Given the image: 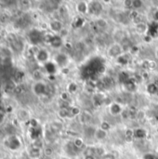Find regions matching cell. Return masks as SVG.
<instances>
[{
    "instance_id": "6da1fadb",
    "label": "cell",
    "mask_w": 158,
    "mask_h": 159,
    "mask_svg": "<svg viewBox=\"0 0 158 159\" xmlns=\"http://www.w3.org/2000/svg\"><path fill=\"white\" fill-rule=\"evenodd\" d=\"M124 54V50H123V47L122 44L119 43H115L113 42L109 45V47L107 48V55L109 58L112 59H118L121 55Z\"/></svg>"
},
{
    "instance_id": "7a4b0ae2",
    "label": "cell",
    "mask_w": 158,
    "mask_h": 159,
    "mask_svg": "<svg viewBox=\"0 0 158 159\" xmlns=\"http://www.w3.org/2000/svg\"><path fill=\"white\" fill-rule=\"evenodd\" d=\"M4 144L8 149L12 151H17L21 147V140L17 135H9L4 141Z\"/></svg>"
},
{
    "instance_id": "3957f363",
    "label": "cell",
    "mask_w": 158,
    "mask_h": 159,
    "mask_svg": "<svg viewBox=\"0 0 158 159\" xmlns=\"http://www.w3.org/2000/svg\"><path fill=\"white\" fill-rule=\"evenodd\" d=\"M32 90L35 96L43 97L45 95H47V85L42 80L35 81L32 86Z\"/></svg>"
},
{
    "instance_id": "277c9868",
    "label": "cell",
    "mask_w": 158,
    "mask_h": 159,
    "mask_svg": "<svg viewBox=\"0 0 158 159\" xmlns=\"http://www.w3.org/2000/svg\"><path fill=\"white\" fill-rule=\"evenodd\" d=\"M49 58H50L49 52L45 48H39V50L34 56L36 62L42 65H46L47 62H49Z\"/></svg>"
},
{
    "instance_id": "5b68a950",
    "label": "cell",
    "mask_w": 158,
    "mask_h": 159,
    "mask_svg": "<svg viewBox=\"0 0 158 159\" xmlns=\"http://www.w3.org/2000/svg\"><path fill=\"white\" fill-rule=\"evenodd\" d=\"M48 27H49V30L51 31V33L54 34H59L61 33V31L64 28L63 22L58 19L51 20L48 23Z\"/></svg>"
},
{
    "instance_id": "8992f818",
    "label": "cell",
    "mask_w": 158,
    "mask_h": 159,
    "mask_svg": "<svg viewBox=\"0 0 158 159\" xmlns=\"http://www.w3.org/2000/svg\"><path fill=\"white\" fill-rule=\"evenodd\" d=\"M108 111H109V114L112 116H121L122 112L124 111L122 105L116 102H113L110 103L109 107H108Z\"/></svg>"
},
{
    "instance_id": "52a82bcc",
    "label": "cell",
    "mask_w": 158,
    "mask_h": 159,
    "mask_svg": "<svg viewBox=\"0 0 158 159\" xmlns=\"http://www.w3.org/2000/svg\"><path fill=\"white\" fill-rule=\"evenodd\" d=\"M43 37H44V34L36 29L32 30L29 33V38H30V41L32 42L33 46H37L38 43L42 42Z\"/></svg>"
},
{
    "instance_id": "ba28073f",
    "label": "cell",
    "mask_w": 158,
    "mask_h": 159,
    "mask_svg": "<svg viewBox=\"0 0 158 159\" xmlns=\"http://www.w3.org/2000/svg\"><path fill=\"white\" fill-rule=\"evenodd\" d=\"M89 4V10L88 13L92 15H98L103 10V5L99 1H91L88 2Z\"/></svg>"
},
{
    "instance_id": "9c48e42d",
    "label": "cell",
    "mask_w": 158,
    "mask_h": 159,
    "mask_svg": "<svg viewBox=\"0 0 158 159\" xmlns=\"http://www.w3.org/2000/svg\"><path fill=\"white\" fill-rule=\"evenodd\" d=\"M75 10L81 15H86L89 10V4L87 1H79L75 4Z\"/></svg>"
},
{
    "instance_id": "30bf717a",
    "label": "cell",
    "mask_w": 158,
    "mask_h": 159,
    "mask_svg": "<svg viewBox=\"0 0 158 159\" xmlns=\"http://www.w3.org/2000/svg\"><path fill=\"white\" fill-rule=\"evenodd\" d=\"M28 156L29 157L32 159H40L41 157L43 156V149L31 146L30 149L28 150Z\"/></svg>"
},
{
    "instance_id": "8fae6325",
    "label": "cell",
    "mask_w": 158,
    "mask_h": 159,
    "mask_svg": "<svg viewBox=\"0 0 158 159\" xmlns=\"http://www.w3.org/2000/svg\"><path fill=\"white\" fill-rule=\"evenodd\" d=\"M135 31L137 34H139L141 35H145V34H147V33L149 31V26L146 22L142 21V22L135 24Z\"/></svg>"
},
{
    "instance_id": "7c38bea8",
    "label": "cell",
    "mask_w": 158,
    "mask_h": 159,
    "mask_svg": "<svg viewBox=\"0 0 158 159\" xmlns=\"http://www.w3.org/2000/svg\"><path fill=\"white\" fill-rule=\"evenodd\" d=\"M92 119V115L89 111H82V114L78 116V120L82 125H88Z\"/></svg>"
},
{
    "instance_id": "4fadbf2b",
    "label": "cell",
    "mask_w": 158,
    "mask_h": 159,
    "mask_svg": "<svg viewBox=\"0 0 158 159\" xmlns=\"http://www.w3.org/2000/svg\"><path fill=\"white\" fill-rule=\"evenodd\" d=\"M62 45H63V39L59 34H54V36L52 37L49 43V46L55 49H59L62 47Z\"/></svg>"
},
{
    "instance_id": "5bb4252c",
    "label": "cell",
    "mask_w": 158,
    "mask_h": 159,
    "mask_svg": "<svg viewBox=\"0 0 158 159\" xmlns=\"http://www.w3.org/2000/svg\"><path fill=\"white\" fill-rule=\"evenodd\" d=\"M17 87H18V86H17V84H16V82H15L14 80H8V81H7V82L4 84L3 89H4V91H5L6 93L11 94L12 92H14V91L16 90Z\"/></svg>"
},
{
    "instance_id": "9a60e30c",
    "label": "cell",
    "mask_w": 158,
    "mask_h": 159,
    "mask_svg": "<svg viewBox=\"0 0 158 159\" xmlns=\"http://www.w3.org/2000/svg\"><path fill=\"white\" fill-rule=\"evenodd\" d=\"M93 137L97 141H104L108 137V132L105 131V130H103L101 128H97V129H95Z\"/></svg>"
},
{
    "instance_id": "2e32d148",
    "label": "cell",
    "mask_w": 158,
    "mask_h": 159,
    "mask_svg": "<svg viewBox=\"0 0 158 159\" xmlns=\"http://www.w3.org/2000/svg\"><path fill=\"white\" fill-rule=\"evenodd\" d=\"M17 118L20 122H27L30 120V113L26 109H20L17 114Z\"/></svg>"
},
{
    "instance_id": "e0dca14e",
    "label": "cell",
    "mask_w": 158,
    "mask_h": 159,
    "mask_svg": "<svg viewBox=\"0 0 158 159\" xmlns=\"http://www.w3.org/2000/svg\"><path fill=\"white\" fill-rule=\"evenodd\" d=\"M95 26L99 29V30H102V31H105L108 26H109V22L106 19H103V18H98L96 20H95Z\"/></svg>"
},
{
    "instance_id": "ac0fdd59",
    "label": "cell",
    "mask_w": 158,
    "mask_h": 159,
    "mask_svg": "<svg viewBox=\"0 0 158 159\" xmlns=\"http://www.w3.org/2000/svg\"><path fill=\"white\" fill-rule=\"evenodd\" d=\"M49 129L52 133H57L63 129V124L61 121H53L49 125Z\"/></svg>"
},
{
    "instance_id": "d6986e66",
    "label": "cell",
    "mask_w": 158,
    "mask_h": 159,
    "mask_svg": "<svg viewBox=\"0 0 158 159\" xmlns=\"http://www.w3.org/2000/svg\"><path fill=\"white\" fill-rule=\"evenodd\" d=\"M147 136V131L146 129H142V128H138L136 129H134V139L137 140H142Z\"/></svg>"
},
{
    "instance_id": "ffe728a7",
    "label": "cell",
    "mask_w": 158,
    "mask_h": 159,
    "mask_svg": "<svg viewBox=\"0 0 158 159\" xmlns=\"http://www.w3.org/2000/svg\"><path fill=\"white\" fill-rule=\"evenodd\" d=\"M73 144L77 151H81L85 147V143L82 138H74L73 141Z\"/></svg>"
},
{
    "instance_id": "44dd1931",
    "label": "cell",
    "mask_w": 158,
    "mask_h": 159,
    "mask_svg": "<svg viewBox=\"0 0 158 159\" xmlns=\"http://www.w3.org/2000/svg\"><path fill=\"white\" fill-rule=\"evenodd\" d=\"M146 91L147 93L151 94V95H155L156 94L158 91V86L156 85V83H149L146 87Z\"/></svg>"
},
{
    "instance_id": "7402d4cb",
    "label": "cell",
    "mask_w": 158,
    "mask_h": 159,
    "mask_svg": "<svg viewBox=\"0 0 158 159\" xmlns=\"http://www.w3.org/2000/svg\"><path fill=\"white\" fill-rule=\"evenodd\" d=\"M54 155V149L51 146H45L43 148V156L47 158L52 157Z\"/></svg>"
},
{
    "instance_id": "603a6c76",
    "label": "cell",
    "mask_w": 158,
    "mask_h": 159,
    "mask_svg": "<svg viewBox=\"0 0 158 159\" xmlns=\"http://www.w3.org/2000/svg\"><path fill=\"white\" fill-rule=\"evenodd\" d=\"M70 111L69 109H66V108H60L59 111H58V116L61 119H65V118H68L70 116Z\"/></svg>"
},
{
    "instance_id": "cb8c5ba5",
    "label": "cell",
    "mask_w": 158,
    "mask_h": 159,
    "mask_svg": "<svg viewBox=\"0 0 158 159\" xmlns=\"http://www.w3.org/2000/svg\"><path fill=\"white\" fill-rule=\"evenodd\" d=\"M84 157L85 156H94L96 157V147L94 146H87L84 149Z\"/></svg>"
},
{
    "instance_id": "d4e9b609",
    "label": "cell",
    "mask_w": 158,
    "mask_h": 159,
    "mask_svg": "<svg viewBox=\"0 0 158 159\" xmlns=\"http://www.w3.org/2000/svg\"><path fill=\"white\" fill-rule=\"evenodd\" d=\"M69 111H70V115L73 116H79L81 114H82V111L79 107L77 106H72L69 108Z\"/></svg>"
},
{
    "instance_id": "484cf974",
    "label": "cell",
    "mask_w": 158,
    "mask_h": 159,
    "mask_svg": "<svg viewBox=\"0 0 158 159\" xmlns=\"http://www.w3.org/2000/svg\"><path fill=\"white\" fill-rule=\"evenodd\" d=\"M125 138L127 141H132L134 139V129H127L125 130Z\"/></svg>"
},
{
    "instance_id": "4316f807",
    "label": "cell",
    "mask_w": 158,
    "mask_h": 159,
    "mask_svg": "<svg viewBox=\"0 0 158 159\" xmlns=\"http://www.w3.org/2000/svg\"><path fill=\"white\" fill-rule=\"evenodd\" d=\"M78 87L75 83H70L67 87V92L69 94H74L76 90H77Z\"/></svg>"
},
{
    "instance_id": "83f0119b",
    "label": "cell",
    "mask_w": 158,
    "mask_h": 159,
    "mask_svg": "<svg viewBox=\"0 0 158 159\" xmlns=\"http://www.w3.org/2000/svg\"><path fill=\"white\" fill-rule=\"evenodd\" d=\"M143 7V2L141 0H132V8L139 9Z\"/></svg>"
},
{
    "instance_id": "f1b7e54d",
    "label": "cell",
    "mask_w": 158,
    "mask_h": 159,
    "mask_svg": "<svg viewBox=\"0 0 158 159\" xmlns=\"http://www.w3.org/2000/svg\"><path fill=\"white\" fill-rule=\"evenodd\" d=\"M100 128L101 129H102L103 130H105V131H109L110 129H111V128H112V126H111V124L109 123V122H107V121H102L101 122V126H100Z\"/></svg>"
},
{
    "instance_id": "f546056e",
    "label": "cell",
    "mask_w": 158,
    "mask_h": 159,
    "mask_svg": "<svg viewBox=\"0 0 158 159\" xmlns=\"http://www.w3.org/2000/svg\"><path fill=\"white\" fill-rule=\"evenodd\" d=\"M106 153H107V152L105 151V149H104L103 147H102V146H98V147H96V157L98 156V157L101 158V157H103Z\"/></svg>"
},
{
    "instance_id": "4dcf8cb0",
    "label": "cell",
    "mask_w": 158,
    "mask_h": 159,
    "mask_svg": "<svg viewBox=\"0 0 158 159\" xmlns=\"http://www.w3.org/2000/svg\"><path fill=\"white\" fill-rule=\"evenodd\" d=\"M70 95H71V94H69L67 91H65V92H62V93L61 94V101H63V102H68V101H69V99H70Z\"/></svg>"
},
{
    "instance_id": "1f68e13d",
    "label": "cell",
    "mask_w": 158,
    "mask_h": 159,
    "mask_svg": "<svg viewBox=\"0 0 158 159\" xmlns=\"http://www.w3.org/2000/svg\"><path fill=\"white\" fill-rule=\"evenodd\" d=\"M121 118L122 119H129V109H124V111L121 114Z\"/></svg>"
},
{
    "instance_id": "d6a6232c",
    "label": "cell",
    "mask_w": 158,
    "mask_h": 159,
    "mask_svg": "<svg viewBox=\"0 0 158 159\" xmlns=\"http://www.w3.org/2000/svg\"><path fill=\"white\" fill-rule=\"evenodd\" d=\"M100 159H116V157L113 153H106L103 157H102Z\"/></svg>"
},
{
    "instance_id": "836d02e7",
    "label": "cell",
    "mask_w": 158,
    "mask_h": 159,
    "mask_svg": "<svg viewBox=\"0 0 158 159\" xmlns=\"http://www.w3.org/2000/svg\"><path fill=\"white\" fill-rule=\"evenodd\" d=\"M68 34H69V31H68V30H67V29H66L65 27H64V28H63V29H62V30L61 31V33L59 34V35H60V36H61V37L62 39H63L64 37H66V36H67Z\"/></svg>"
},
{
    "instance_id": "e575fe53",
    "label": "cell",
    "mask_w": 158,
    "mask_h": 159,
    "mask_svg": "<svg viewBox=\"0 0 158 159\" xmlns=\"http://www.w3.org/2000/svg\"><path fill=\"white\" fill-rule=\"evenodd\" d=\"M6 121V113L2 110H0V126L3 125Z\"/></svg>"
},
{
    "instance_id": "d590c367",
    "label": "cell",
    "mask_w": 158,
    "mask_h": 159,
    "mask_svg": "<svg viewBox=\"0 0 158 159\" xmlns=\"http://www.w3.org/2000/svg\"><path fill=\"white\" fill-rule=\"evenodd\" d=\"M157 66L156 62L154 61H148V69L150 70H153V69H156Z\"/></svg>"
},
{
    "instance_id": "8d00e7d4",
    "label": "cell",
    "mask_w": 158,
    "mask_h": 159,
    "mask_svg": "<svg viewBox=\"0 0 158 159\" xmlns=\"http://www.w3.org/2000/svg\"><path fill=\"white\" fill-rule=\"evenodd\" d=\"M144 117H145V113L142 112V111H138V114H137V120L142 121Z\"/></svg>"
},
{
    "instance_id": "74e56055",
    "label": "cell",
    "mask_w": 158,
    "mask_h": 159,
    "mask_svg": "<svg viewBox=\"0 0 158 159\" xmlns=\"http://www.w3.org/2000/svg\"><path fill=\"white\" fill-rule=\"evenodd\" d=\"M124 4H125V7H128V8H132V0H126L124 1Z\"/></svg>"
},
{
    "instance_id": "f35d334b",
    "label": "cell",
    "mask_w": 158,
    "mask_h": 159,
    "mask_svg": "<svg viewBox=\"0 0 158 159\" xmlns=\"http://www.w3.org/2000/svg\"><path fill=\"white\" fill-rule=\"evenodd\" d=\"M143 40H144V42L149 43L152 40V36L150 34H145V35H143Z\"/></svg>"
},
{
    "instance_id": "ab89813d",
    "label": "cell",
    "mask_w": 158,
    "mask_h": 159,
    "mask_svg": "<svg viewBox=\"0 0 158 159\" xmlns=\"http://www.w3.org/2000/svg\"><path fill=\"white\" fill-rule=\"evenodd\" d=\"M144 159H157V157L154 155H146L144 157Z\"/></svg>"
},
{
    "instance_id": "60d3db41",
    "label": "cell",
    "mask_w": 158,
    "mask_h": 159,
    "mask_svg": "<svg viewBox=\"0 0 158 159\" xmlns=\"http://www.w3.org/2000/svg\"><path fill=\"white\" fill-rule=\"evenodd\" d=\"M84 159H97V158H96V157H94V156H85V157H84Z\"/></svg>"
},
{
    "instance_id": "b9f144b4",
    "label": "cell",
    "mask_w": 158,
    "mask_h": 159,
    "mask_svg": "<svg viewBox=\"0 0 158 159\" xmlns=\"http://www.w3.org/2000/svg\"><path fill=\"white\" fill-rule=\"evenodd\" d=\"M155 57H156V59L158 60V46L156 48V49H155Z\"/></svg>"
},
{
    "instance_id": "7bdbcfd3",
    "label": "cell",
    "mask_w": 158,
    "mask_h": 159,
    "mask_svg": "<svg viewBox=\"0 0 158 159\" xmlns=\"http://www.w3.org/2000/svg\"><path fill=\"white\" fill-rule=\"evenodd\" d=\"M61 159H71V158H70V157H69V156H64V157H61Z\"/></svg>"
},
{
    "instance_id": "ee69618b",
    "label": "cell",
    "mask_w": 158,
    "mask_h": 159,
    "mask_svg": "<svg viewBox=\"0 0 158 159\" xmlns=\"http://www.w3.org/2000/svg\"><path fill=\"white\" fill-rule=\"evenodd\" d=\"M1 31H2V26L0 25V33H1Z\"/></svg>"
},
{
    "instance_id": "f6af8a7d",
    "label": "cell",
    "mask_w": 158,
    "mask_h": 159,
    "mask_svg": "<svg viewBox=\"0 0 158 159\" xmlns=\"http://www.w3.org/2000/svg\"><path fill=\"white\" fill-rule=\"evenodd\" d=\"M157 127H158V122H157Z\"/></svg>"
}]
</instances>
